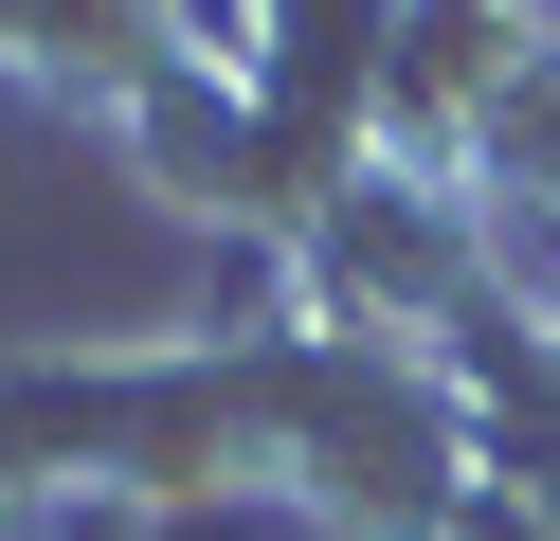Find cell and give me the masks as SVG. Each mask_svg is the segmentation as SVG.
Listing matches in <instances>:
<instances>
[{"label": "cell", "mask_w": 560, "mask_h": 541, "mask_svg": "<svg viewBox=\"0 0 560 541\" xmlns=\"http://www.w3.org/2000/svg\"><path fill=\"white\" fill-rule=\"evenodd\" d=\"M452 541H560V505H524L506 469H488V505H470V524H452Z\"/></svg>", "instance_id": "3957f363"}, {"label": "cell", "mask_w": 560, "mask_h": 541, "mask_svg": "<svg viewBox=\"0 0 560 541\" xmlns=\"http://www.w3.org/2000/svg\"><path fill=\"white\" fill-rule=\"evenodd\" d=\"M271 379V487L307 505L326 541H452L488 505V397L452 343H380V325H254Z\"/></svg>", "instance_id": "6da1fadb"}, {"label": "cell", "mask_w": 560, "mask_h": 541, "mask_svg": "<svg viewBox=\"0 0 560 541\" xmlns=\"http://www.w3.org/2000/svg\"><path fill=\"white\" fill-rule=\"evenodd\" d=\"M37 541H145V524H127V505H55Z\"/></svg>", "instance_id": "277c9868"}, {"label": "cell", "mask_w": 560, "mask_h": 541, "mask_svg": "<svg viewBox=\"0 0 560 541\" xmlns=\"http://www.w3.org/2000/svg\"><path fill=\"white\" fill-rule=\"evenodd\" d=\"M199 55H235V0H0V72L55 91V108H91V127H127Z\"/></svg>", "instance_id": "7a4b0ae2"}]
</instances>
